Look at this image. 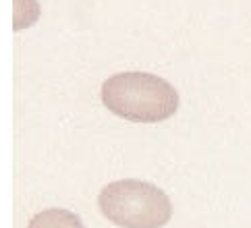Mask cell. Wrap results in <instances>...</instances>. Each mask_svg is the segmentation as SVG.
Here are the masks:
<instances>
[{"label":"cell","mask_w":251,"mask_h":228,"mask_svg":"<svg viewBox=\"0 0 251 228\" xmlns=\"http://www.w3.org/2000/svg\"><path fill=\"white\" fill-rule=\"evenodd\" d=\"M102 104L131 123H162L178 108V94L154 73L125 71L108 77L100 87Z\"/></svg>","instance_id":"1"},{"label":"cell","mask_w":251,"mask_h":228,"mask_svg":"<svg viewBox=\"0 0 251 228\" xmlns=\"http://www.w3.org/2000/svg\"><path fill=\"white\" fill-rule=\"evenodd\" d=\"M98 207L106 220L121 228H162L173 218L170 197L137 178L108 182L98 195Z\"/></svg>","instance_id":"2"},{"label":"cell","mask_w":251,"mask_h":228,"mask_svg":"<svg viewBox=\"0 0 251 228\" xmlns=\"http://www.w3.org/2000/svg\"><path fill=\"white\" fill-rule=\"evenodd\" d=\"M27 228H85V226L77 214L69 212V209L52 207L35 214Z\"/></svg>","instance_id":"3"}]
</instances>
